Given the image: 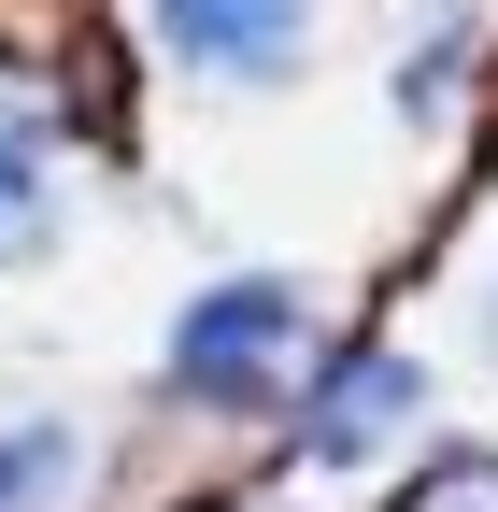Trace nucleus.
Listing matches in <instances>:
<instances>
[{
  "mask_svg": "<svg viewBox=\"0 0 498 512\" xmlns=\"http://www.w3.org/2000/svg\"><path fill=\"white\" fill-rule=\"evenodd\" d=\"M271 356H299V285H214V299L171 328V370L200 384V399H257Z\"/></svg>",
  "mask_w": 498,
  "mask_h": 512,
  "instance_id": "obj_1",
  "label": "nucleus"
},
{
  "mask_svg": "<svg viewBox=\"0 0 498 512\" xmlns=\"http://www.w3.org/2000/svg\"><path fill=\"white\" fill-rule=\"evenodd\" d=\"M157 29L200 57V72L271 86V72H299V29H314V0H157Z\"/></svg>",
  "mask_w": 498,
  "mask_h": 512,
  "instance_id": "obj_2",
  "label": "nucleus"
},
{
  "mask_svg": "<svg viewBox=\"0 0 498 512\" xmlns=\"http://www.w3.org/2000/svg\"><path fill=\"white\" fill-rule=\"evenodd\" d=\"M413 399H427L413 356H385V342H370V356H328V384H314V413H299V441H314V456H370V441H385Z\"/></svg>",
  "mask_w": 498,
  "mask_h": 512,
  "instance_id": "obj_3",
  "label": "nucleus"
},
{
  "mask_svg": "<svg viewBox=\"0 0 498 512\" xmlns=\"http://www.w3.org/2000/svg\"><path fill=\"white\" fill-rule=\"evenodd\" d=\"M43 214H57V128L43 100H0V256H43Z\"/></svg>",
  "mask_w": 498,
  "mask_h": 512,
  "instance_id": "obj_4",
  "label": "nucleus"
},
{
  "mask_svg": "<svg viewBox=\"0 0 498 512\" xmlns=\"http://www.w3.org/2000/svg\"><path fill=\"white\" fill-rule=\"evenodd\" d=\"M86 470V441L72 427H0V512H57Z\"/></svg>",
  "mask_w": 498,
  "mask_h": 512,
  "instance_id": "obj_5",
  "label": "nucleus"
},
{
  "mask_svg": "<svg viewBox=\"0 0 498 512\" xmlns=\"http://www.w3.org/2000/svg\"><path fill=\"white\" fill-rule=\"evenodd\" d=\"M399 512H498V456H442V470H413Z\"/></svg>",
  "mask_w": 498,
  "mask_h": 512,
  "instance_id": "obj_6",
  "label": "nucleus"
}]
</instances>
